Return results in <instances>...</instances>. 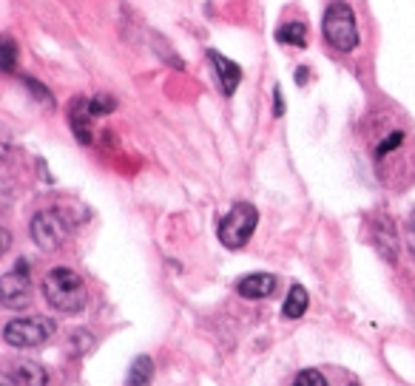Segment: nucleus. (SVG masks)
Returning a JSON list of instances; mask_svg holds the SVG:
<instances>
[{"instance_id":"412c9836","label":"nucleus","mask_w":415,"mask_h":386,"mask_svg":"<svg viewBox=\"0 0 415 386\" xmlns=\"http://www.w3.org/2000/svg\"><path fill=\"white\" fill-rule=\"evenodd\" d=\"M285 114V103H282V91L276 88V116H282Z\"/></svg>"},{"instance_id":"aec40b11","label":"nucleus","mask_w":415,"mask_h":386,"mask_svg":"<svg viewBox=\"0 0 415 386\" xmlns=\"http://www.w3.org/2000/svg\"><path fill=\"white\" fill-rule=\"evenodd\" d=\"M407 238H409V245L415 250V210L407 216Z\"/></svg>"},{"instance_id":"f03ea898","label":"nucleus","mask_w":415,"mask_h":386,"mask_svg":"<svg viewBox=\"0 0 415 386\" xmlns=\"http://www.w3.org/2000/svg\"><path fill=\"white\" fill-rule=\"evenodd\" d=\"M321 32H325V40L336 52H353L358 45V26H356V14L350 3L333 0L325 12V20H321Z\"/></svg>"},{"instance_id":"4be33fe9","label":"nucleus","mask_w":415,"mask_h":386,"mask_svg":"<svg viewBox=\"0 0 415 386\" xmlns=\"http://www.w3.org/2000/svg\"><path fill=\"white\" fill-rule=\"evenodd\" d=\"M353 386H356V383H353Z\"/></svg>"},{"instance_id":"ddd939ff","label":"nucleus","mask_w":415,"mask_h":386,"mask_svg":"<svg viewBox=\"0 0 415 386\" xmlns=\"http://www.w3.org/2000/svg\"><path fill=\"white\" fill-rule=\"evenodd\" d=\"M154 378V360L148 355H140L128 369V386H148Z\"/></svg>"},{"instance_id":"0eeeda50","label":"nucleus","mask_w":415,"mask_h":386,"mask_svg":"<svg viewBox=\"0 0 415 386\" xmlns=\"http://www.w3.org/2000/svg\"><path fill=\"white\" fill-rule=\"evenodd\" d=\"M239 296L242 298H250V301H259V298H267L273 296V290H276V276L270 273H253V276H245L239 284Z\"/></svg>"},{"instance_id":"a211bd4d","label":"nucleus","mask_w":415,"mask_h":386,"mask_svg":"<svg viewBox=\"0 0 415 386\" xmlns=\"http://www.w3.org/2000/svg\"><path fill=\"white\" fill-rule=\"evenodd\" d=\"M401 142H404V131H393V134H389V136H387V139H384V142L378 145V151H376V156L381 159L384 154H393V151L398 148Z\"/></svg>"},{"instance_id":"9d476101","label":"nucleus","mask_w":415,"mask_h":386,"mask_svg":"<svg viewBox=\"0 0 415 386\" xmlns=\"http://www.w3.org/2000/svg\"><path fill=\"white\" fill-rule=\"evenodd\" d=\"M12 372H14V380L20 386H45L49 383V372H45L37 360H17Z\"/></svg>"},{"instance_id":"f257e3e1","label":"nucleus","mask_w":415,"mask_h":386,"mask_svg":"<svg viewBox=\"0 0 415 386\" xmlns=\"http://www.w3.org/2000/svg\"><path fill=\"white\" fill-rule=\"evenodd\" d=\"M43 296L57 312H65V316H77V312H83L88 304L85 281L68 267H54V270L45 273Z\"/></svg>"},{"instance_id":"dca6fc26","label":"nucleus","mask_w":415,"mask_h":386,"mask_svg":"<svg viewBox=\"0 0 415 386\" xmlns=\"http://www.w3.org/2000/svg\"><path fill=\"white\" fill-rule=\"evenodd\" d=\"M14 57H17L14 40H12V37H3V43H0V65H3L6 74H12V71H14Z\"/></svg>"},{"instance_id":"6e6552de","label":"nucleus","mask_w":415,"mask_h":386,"mask_svg":"<svg viewBox=\"0 0 415 386\" xmlns=\"http://www.w3.org/2000/svg\"><path fill=\"white\" fill-rule=\"evenodd\" d=\"M91 119H94L91 103L83 100V96H80V100H74L72 108H68V123H72V131H74V136H77L83 145L91 142Z\"/></svg>"},{"instance_id":"423d86ee","label":"nucleus","mask_w":415,"mask_h":386,"mask_svg":"<svg viewBox=\"0 0 415 386\" xmlns=\"http://www.w3.org/2000/svg\"><path fill=\"white\" fill-rule=\"evenodd\" d=\"M32 298V284H29V261L17 258L14 270H9L3 278H0V301L9 309H20L26 307Z\"/></svg>"},{"instance_id":"9b49d317","label":"nucleus","mask_w":415,"mask_h":386,"mask_svg":"<svg viewBox=\"0 0 415 386\" xmlns=\"http://www.w3.org/2000/svg\"><path fill=\"white\" fill-rule=\"evenodd\" d=\"M373 238H376V245L381 250L384 258L389 261H396V253H398V241H396V230H393V222L389 219H381L373 230Z\"/></svg>"},{"instance_id":"f8f14e48","label":"nucleus","mask_w":415,"mask_h":386,"mask_svg":"<svg viewBox=\"0 0 415 386\" xmlns=\"http://www.w3.org/2000/svg\"><path fill=\"white\" fill-rule=\"evenodd\" d=\"M307 304H310L307 290H305L302 284H293V287H290V293H287V298H285V307H282L285 318H302V316H305V309H307Z\"/></svg>"},{"instance_id":"6ab92c4d","label":"nucleus","mask_w":415,"mask_h":386,"mask_svg":"<svg viewBox=\"0 0 415 386\" xmlns=\"http://www.w3.org/2000/svg\"><path fill=\"white\" fill-rule=\"evenodd\" d=\"M88 103H91V111H94V116H100V114H108V111H114V105H117V103H114L111 96H105V94L91 96Z\"/></svg>"},{"instance_id":"7ed1b4c3","label":"nucleus","mask_w":415,"mask_h":386,"mask_svg":"<svg viewBox=\"0 0 415 386\" xmlns=\"http://www.w3.org/2000/svg\"><path fill=\"white\" fill-rule=\"evenodd\" d=\"M259 222V210L250 202H236L227 210V216L219 222V241L230 250H239L247 245V238L256 230Z\"/></svg>"},{"instance_id":"20e7f679","label":"nucleus","mask_w":415,"mask_h":386,"mask_svg":"<svg viewBox=\"0 0 415 386\" xmlns=\"http://www.w3.org/2000/svg\"><path fill=\"white\" fill-rule=\"evenodd\" d=\"M57 324L45 316H29V318H12L6 327H3V338L9 347H40L45 344L49 338L54 335Z\"/></svg>"},{"instance_id":"f3484780","label":"nucleus","mask_w":415,"mask_h":386,"mask_svg":"<svg viewBox=\"0 0 415 386\" xmlns=\"http://www.w3.org/2000/svg\"><path fill=\"white\" fill-rule=\"evenodd\" d=\"M293 386H327V378L321 375L318 369H302L296 375Z\"/></svg>"},{"instance_id":"2eb2a0df","label":"nucleus","mask_w":415,"mask_h":386,"mask_svg":"<svg viewBox=\"0 0 415 386\" xmlns=\"http://www.w3.org/2000/svg\"><path fill=\"white\" fill-rule=\"evenodd\" d=\"M23 85H26V88L32 91V96H34L37 103L54 108V96H52V91L45 88V85H40V83H37V80H32V77H23Z\"/></svg>"},{"instance_id":"1a4fd4ad","label":"nucleus","mask_w":415,"mask_h":386,"mask_svg":"<svg viewBox=\"0 0 415 386\" xmlns=\"http://www.w3.org/2000/svg\"><path fill=\"white\" fill-rule=\"evenodd\" d=\"M208 60H211V63H214V68H216V77H219L222 91L230 96V94L236 91V85L242 83V68H239L234 60L222 57L219 52H208Z\"/></svg>"},{"instance_id":"39448f33","label":"nucleus","mask_w":415,"mask_h":386,"mask_svg":"<svg viewBox=\"0 0 415 386\" xmlns=\"http://www.w3.org/2000/svg\"><path fill=\"white\" fill-rule=\"evenodd\" d=\"M29 233H32V241L40 250H57L68 236V225L57 210H40V213L32 216Z\"/></svg>"},{"instance_id":"4468645a","label":"nucleus","mask_w":415,"mask_h":386,"mask_svg":"<svg viewBox=\"0 0 415 386\" xmlns=\"http://www.w3.org/2000/svg\"><path fill=\"white\" fill-rule=\"evenodd\" d=\"M276 40L287 43V45H296V48H305V45H307V29H305V23H282L279 32H276Z\"/></svg>"}]
</instances>
